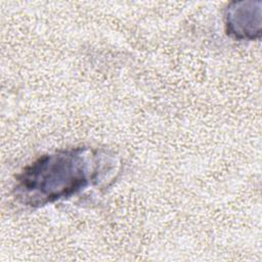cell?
Instances as JSON below:
<instances>
[{
    "label": "cell",
    "instance_id": "6da1fadb",
    "mask_svg": "<svg viewBox=\"0 0 262 262\" xmlns=\"http://www.w3.org/2000/svg\"><path fill=\"white\" fill-rule=\"evenodd\" d=\"M86 148L62 150L44 156L26 168L18 177L16 192L25 204L40 206L71 196L98 175L95 166H89Z\"/></svg>",
    "mask_w": 262,
    "mask_h": 262
}]
</instances>
